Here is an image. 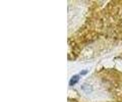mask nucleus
Returning a JSON list of instances; mask_svg holds the SVG:
<instances>
[{
    "mask_svg": "<svg viewBox=\"0 0 122 102\" xmlns=\"http://www.w3.org/2000/svg\"><path fill=\"white\" fill-rule=\"evenodd\" d=\"M79 93L86 102H103L109 99V93L103 87L101 81L92 77L81 85Z\"/></svg>",
    "mask_w": 122,
    "mask_h": 102,
    "instance_id": "obj_1",
    "label": "nucleus"
}]
</instances>
